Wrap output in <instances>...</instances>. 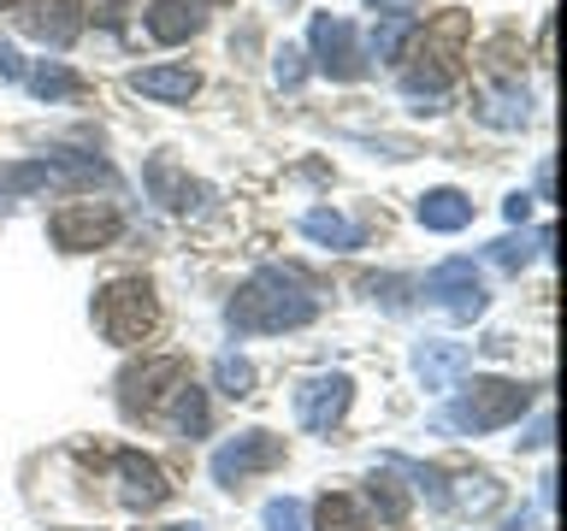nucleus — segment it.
<instances>
[{"label":"nucleus","mask_w":567,"mask_h":531,"mask_svg":"<svg viewBox=\"0 0 567 531\" xmlns=\"http://www.w3.org/2000/svg\"><path fill=\"white\" fill-rule=\"evenodd\" d=\"M313 313H319V301L308 295V283L296 272H278V266L255 272L237 290V301H230V325L237 331H296Z\"/></svg>","instance_id":"1"},{"label":"nucleus","mask_w":567,"mask_h":531,"mask_svg":"<svg viewBox=\"0 0 567 531\" xmlns=\"http://www.w3.org/2000/svg\"><path fill=\"white\" fill-rule=\"evenodd\" d=\"M95 325L106 331V343H118V348L142 343V336H148V331L159 325L154 283H142V278H118V283H106L101 301H95Z\"/></svg>","instance_id":"2"},{"label":"nucleus","mask_w":567,"mask_h":531,"mask_svg":"<svg viewBox=\"0 0 567 531\" xmlns=\"http://www.w3.org/2000/svg\"><path fill=\"white\" fill-rule=\"evenodd\" d=\"M532 407V389L526 384H508V378H473L467 396L455 402L450 425H461V431H496V425L520 419Z\"/></svg>","instance_id":"3"},{"label":"nucleus","mask_w":567,"mask_h":531,"mask_svg":"<svg viewBox=\"0 0 567 531\" xmlns=\"http://www.w3.org/2000/svg\"><path fill=\"white\" fill-rule=\"evenodd\" d=\"M124 230L118 219V207H106V201H65L60 212L48 219V237L65 248V254H89V248H106Z\"/></svg>","instance_id":"4"},{"label":"nucleus","mask_w":567,"mask_h":531,"mask_svg":"<svg viewBox=\"0 0 567 531\" xmlns=\"http://www.w3.org/2000/svg\"><path fill=\"white\" fill-rule=\"evenodd\" d=\"M313 60H319V71H326V77H337V83L367 77V53H361V42H354V24H349V18H331V12L313 18Z\"/></svg>","instance_id":"5"},{"label":"nucleus","mask_w":567,"mask_h":531,"mask_svg":"<svg viewBox=\"0 0 567 531\" xmlns=\"http://www.w3.org/2000/svg\"><path fill=\"white\" fill-rule=\"evenodd\" d=\"M425 301H437V308H450L455 319H478L491 308L485 295V278L473 272V260H443L432 278H425Z\"/></svg>","instance_id":"6"},{"label":"nucleus","mask_w":567,"mask_h":531,"mask_svg":"<svg viewBox=\"0 0 567 531\" xmlns=\"http://www.w3.org/2000/svg\"><path fill=\"white\" fill-rule=\"evenodd\" d=\"M189 372H184V361H177V354H159V361H142V366H131L118 378V389H124V414H154L159 402L172 396L177 384H184Z\"/></svg>","instance_id":"7"},{"label":"nucleus","mask_w":567,"mask_h":531,"mask_svg":"<svg viewBox=\"0 0 567 531\" xmlns=\"http://www.w3.org/2000/svg\"><path fill=\"white\" fill-rule=\"evenodd\" d=\"M284 460V442L272 431H243L237 442H225L219 455H213V478L219 485H243V478H255V472H272Z\"/></svg>","instance_id":"8"},{"label":"nucleus","mask_w":567,"mask_h":531,"mask_svg":"<svg viewBox=\"0 0 567 531\" xmlns=\"http://www.w3.org/2000/svg\"><path fill=\"white\" fill-rule=\"evenodd\" d=\"M349 396H354V384L343 378V372H326V378H308V384L296 389V419L308 425V431H331V425L349 414Z\"/></svg>","instance_id":"9"},{"label":"nucleus","mask_w":567,"mask_h":531,"mask_svg":"<svg viewBox=\"0 0 567 531\" xmlns=\"http://www.w3.org/2000/svg\"><path fill=\"white\" fill-rule=\"evenodd\" d=\"M18 24L30 35H42V42H53V48H65L83 18H78V0H18Z\"/></svg>","instance_id":"10"},{"label":"nucleus","mask_w":567,"mask_h":531,"mask_svg":"<svg viewBox=\"0 0 567 531\" xmlns=\"http://www.w3.org/2000/svg\"><path fill=\"white\" fill-rule=\"evenodd\" d=\"M118 478H124V502L131 508H159L172 496V485H166V472L154 467V460H142L136 449H118Z\"/></svg>","instance_id":"11"},{"label":"nucleus","mask_w":567,"mask_h":531,"mask_svg":"<svg viewBox=\"0 0 567 531\" xmlns=\"http://www.w3.org/2000/svg\"><path fill=\"white\" fill-rule=\"evenodd\" d=\"M461 366H467V348H461V343H443V336L420 343V354H414V372H420L425 389H450V384L461 378Z\"/></svg>","instance_id":"12"},{"label":"nucleus","mask_w":567,"mask_h":531,"mask_svg":"<svg viewBox=\"0 0 567 531\" xmlns=\"http://www.w3.org/2000/svg\"><path fill=\"white\" fill-rule=\"evenodd\" d=\"M136 95H148V101H189L195 88H202V77H195L189 65H148V71H136L131 77Z\"/></svg>","instance_id":"13"},{"label":"nucleus","mask_w":567,"mask_h":531,"mask_svg":"<svg viewBox=\"0 0 567 531\" xmlns=\"http://www.w3.org/2000/svg\"><path fill=\"white\" fill-rule=\"evenodd\" d=\"M202 30V7L195 0H154V12H148V35L154 42H189V35Z\"/></svg>","instance_id":"14"},{"label":"nucleus","mask_w":567,"mask_h":531,"mask_svg":"<svg viewBox=\"0 0 567 531\" xmlns=\"http://www.w3.org/2000/svg\"><path fill=\"white\" fill-rule=\"evenodd\" d=\"M473 219V201L461 189H425L420 195V225L425 230H461Z\"/></svg>","instance_id":"15"},{"label":"nucleus","mask_w":567,"mask_h":531,"mask_svg":"<svg viewBox=\"0 0 567 531\" xmlns=\"http://www.w3.org/2000/svg\"><path fill=\"white\" fill-rule=\"evenodd\" d=\"M148 189H154L172 212H189V207H195V195H202L184 171H177V159H166V154H159L154 166H148Z\"/></svg>","instance_id":"16"},{"label":"nucleus","mask_w":567,"mask_h":531,"mask_svg":"<svg viewBox=\"0 0 567 531\" xmlns=\"http://www.w3.org/2000/svg\"><path fill=\"white\" fill-rule=\"evenodd\" d=\"M313 531H372V520H367V508L354 502L349 490H331L326 502H319V513H313Z\"/></svg>","instance_id":"17"},{"label":"nucleus","mask_w":567,"mask_h":531,"mask_svg":"<svg viewBox=\"0 0 567 531\" xmlns=\"http://www.w3.org/2000/svg\"><path fill=\"white\" fill-rule=\"evenodd\" d=\"M301 230H308L313 242H326V248H354V225L331 207H313L308 219H301Z\"/></svg>","instance_id":"18"},{"label":"nucleus","mask_w":567,"mask_h":531,"mask_svg":"<svg viewBox=\"0 0 567 531\" xmlns=\"http://www.w3.org/2000/svg\"><path fill=\"white\" fill-rule=\"evenodd\" d=\"M172 419H177V431H189V437L207 431V396H202V389H195L189 378L172 389Z\"/></svg>","instance_id":"19"},{"label":"nucleus","mask_w":567,"mask_h":531,"mask_svg":"<svg viewBox=\"0 0 567 531\" xmlns=\"http://www.w3.org/2000/svg\"><path fill=\"white\" fill-rule=\"evenodd\" d=\"M478 118H485V124H503V131H514V124H526V95H520V88H491V95H485V106H478Z\"/></svg>","instance_id":"20"},{"label":"nucleus","mask_w":567,"mask_h":531,"mask_svg":"<svg viewBox=\"0 0 567 531\" xmlns=\"http://www.w3.org/2000/svg\"><path fill=\"white\" fill-rule=\"evenodd\" d=\"M402 42H408V12H384V24L372 30V53H379V60H396Z\"/></svg>","instance_id":"21"},{"label":"nucleus","mask_w":567,"mask_h":531,"mask_svg":"<svg viewBox=\"0 0 567 531\" xmlns=\"http://www.w3.org/2000/svg\"><path fill=\"white\" fill-rule=\"evenodd\" d=\"M219 389L225 396H255V366L237 354H219Z\"/></svg>","instance_id":"22"},{"label":"nucleus","mask_w":567,"mask_h":531,"mask_svg":"<svg viewBox=\"0 0 567 531\" xmlns=\"http://www.w3.org/2000/svg\"><path fill=\"white\" fill-rule=\"evenodd\" d=\"M30 88H35L42 101H60V95H71V88H78V77H71L65 65H42V71L30 77Z\"/></svg>","instance_id":"23"},{"label":"nucleus","mask_w":567,"mask_h":531,"mask_svg":"<svg viewBox=\"0 0 567 531\" xmlns=\"http://www.w3.org/2000/svg\"><path fill=\"white\" fill-rule=\"evenodd\" d=\"M372 502L384 508V520H402V513H408V496H402V485H396L390 472H379V478H372Z\"/></svg>","instance_id":"24"},{"label":"nucleus","mask_w":567,"mask_h":531,"mask_svg":"<svg viewBox=\"0 0 567 531\" xmlns=\"http://www.w3.org/2000/svg\"><path fill=\"white\" fill-rule=\"evenodd\" d=\"M266 525L272 531H301V502H290V496H284V502H266Z\"/></svg>","instance_id":"25"},{"label":"nucleus","mask_w":567,"mask_h":531,"mask_svg":"<svg viewBox=\"0 0 567 531\" xmlns=\"http://www.w3.org/2000/svg\"><path fill=\"white\" fill-rule=\"evenodd\" d=\"M301 60H308V53H296V48H284V53H278V65H272V71H278V83H284V88H296V83H301V71H308Z\"/></svg>","instance_id":"26"},{"label":"nucleus","mask_w":567,"mask_h":531,"mask_svg":"<svg viewBox=\"0 0 567 531\" xmlns=\"http://www.w3.org/2000/svg\"><path fill=\"white\" fill-rule=\"evenodd\" d=\"M491 260H496V266H508V272H514V266H526V260H532V248L508 237V242H491Z\"/></svg>","instance_id":"27"},{"label":"nucleus","mask_w":567,"mask_h":531,"mask_svg":"<svg viewBox=\"0 0 567 531\" xmlns=\"http://www.w3.org/2000/svg\"><path fill=\"white\" fill-rule=\"evenodd\" d=\"M18 77H24V60H18V48L0 35V83H18Z\"/></svg>","instance_id":"28"},{"label":"nucleus","mask_w":567,"mask_h":531,"mask_svg":"<svg viewBox=\"0 0 567 531\" xmlns=\"http://www.w3.org/2000/svg\"><path fill=\"white\" fill-rule=\"evenodd\" d=\"M508 219H514V225L532 219V201H526V195H508Z\"/></svg>","instance_id":"29"},{"label":"nucleus","mask_w":567,"mask_h":531,"mask_svg":"<svg viewBox=\"0 0 567 531\" xmlns=\"http://www.w3.org/2000/svg\"><path fill=\"white\" fill-rule=\"evenodd\" d=\"M367 7H372V12H408L414 0H367Z\"/></svg>","instance_id":"30"},{"label":"nucleus","mask_w":567,"mask_h":531,"mask_svg":"<svg viewBox=\"0 0 567 531\" xmlns=\"http://www.w3.org/2000/svg\"><path fill=\"white\" fill-rule=\"evenodd\" d=\"M213 7H225V0H213Z\"/></svg>","instance_id":"31"}]
</instances>
